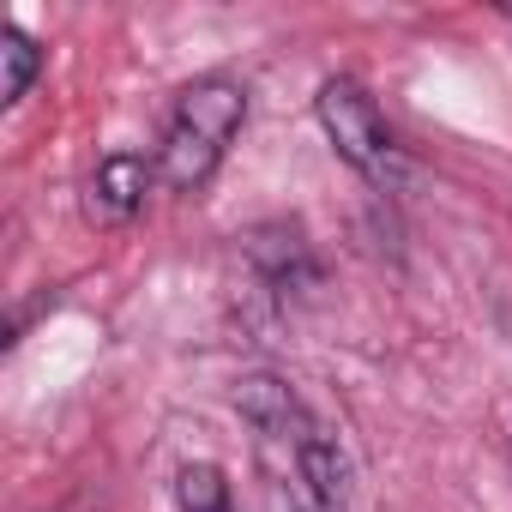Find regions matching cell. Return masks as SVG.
Returning a JSON list of instances; mask_svg holds the SVG:
<instances>
[{"instance_id": "6da1fadb", "label": "cell", "mask_w": 512, "mask_h": 512, "mask_svg": "<svg viewBox=\"0 0 512 512\" xmlns=\"http://www.w3.org/2000/svg\"><path fill=\"white\" fill-rule=\"evenodd\" d=\"M241 121H247V91L235 79H193L169 109L163 145H157V181L169 193H199L217 175Z\"/></svg>"}, {"instance_id": "7a4b0ae2", "label": "cell", "mask_w": 512, "mask_h": 512, "mask_svg": "<svg viewBox=\"0 0 512 512\" xmlns=\"http://www.w3.org/2000/svg\"><path fill=\"white\" fill-rule=\"evenodd\" d=\"M314 109H320V127H326L332 151H338L368 187L398 193V187L410 181V157H404V145L392 139V127L380 121L374 97H368L356 79H326L320 97H314Z\"/></svg>"}, {"instance_id": "3957f363", "label": "cell", "mask_w": 512, "mask_h": 512, "mask_svg": "<svg viewBox=\"0 0 512 512\" xmlns=\"http://www.w3.org/2000/svg\"><path fill=\"white\" fill-rule=\"evenodd\" d=\"M235 416L260 434V440H278V446H290V452L314 434L308 404H302L296 386L278 380V374H247V380H235Z\"/></svg>"}, {"instance_id": "277c9868", "label": "cell", "mask_w": 512, "mask_h": 512, "mask_svg": "<svg viewBox=\"0 0 512 512\" xmlns=\"http://www.w3.org/2000/svg\"><path fill=\"white\" fill-rule=\"evenodd\" d=\"M151 181H157V163H145V157H133V151L103 157V163H97V175H91V187H85V211H91V223L115 229V223L139 217V205H145V187H151Z\"/></svg>"}, {"instance_id": "5b68a950", "label": "cell", "mask_w": 512, "mask_h": 512, "mask_svg": "<svg viewBox=\"0 0 512 512\" xmlns=\"http://www.w3.org/2000/svg\"><path fill=\"white\" fill-rule=\"evenodd\" d=\"M290 458H296V494H302L308 512H338L350 500V458H344L338 434L314 428Z\"/></svg>"}, {"instance_id": "8992f818", "label": "cell", "mask_w": 512, "mask_h": 512, "mask_svg": "<svg viewBox=\"0 0 512 512\" xmlns=\"http://www.w3.org/2000/svg\"><path fill=\"white\" fill-rule=\"evenodd\" d=\"M247 260L266 278V290H278V296H302V290L320 284V266H314V253H308V241L296 229H253L247 235Z\"/></svg>"}, {"instance_id": "52a82bcc", "label": "cell", "mask_w": 512, "mask_h": 512, "mask_svg": "<svg viewBox=\"0 0 512 512\" xmlns=\"http://www.w3.org/2000/svg\"><path fill=\"white\" fill-rule=\"evenodd\" d=\"M37 67H43V49H37L19 25L0 31V103H19V97L31 91Z\"/></svg>"}, {"instance_id": "ba28073f", "label": "cell", "mask_w": 512, "mask_h": 512, "mask_svg": "<svg viewBox=\"0 0 512 512\" xmlns=\"http://www.w3.org/2000/svg\"><path fill=\"white\" fill-rule=\"evenodd\" d=\"M175 500H181V512H229V482L217 464H187L175 476Z\"/></svg>"}]
</instances>
